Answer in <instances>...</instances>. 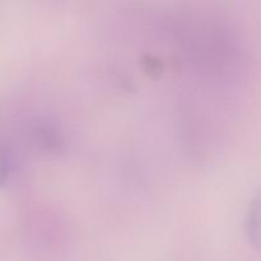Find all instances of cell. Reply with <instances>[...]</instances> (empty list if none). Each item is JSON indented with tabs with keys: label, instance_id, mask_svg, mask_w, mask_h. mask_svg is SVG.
<instances>
[{
	"label": "cell",
	"instance_id": "7a4b0ae2",
	"mask_svg": "<svg viewBox=\"0 0 261 261\" xmlns=\"http://www.w3.org/2000/svg\"><path fill=\"white\" fill-rule=\"evenodd\" d=\"M33 135L37 144L46 152L60 153L64 149L63 135L54 125L38 122L33 127Z\"/></svg>",
	"mask_w": 261,
	"mask_h": 261
},
{
	"label": "cell",
	"instance_id": "3957f363",
	"mask_svg": "<svg viewBox=\"0 0 261 261\" xmlns=\"http://www.w3.org/2000/svg\"><path fill=\"white\" fill-rule=\"evenodd\" d=\"M10 170H12V161L10 153L7 145L0 142V186H4L9 180Z\"/></svg>",
	"mask_w": 261,
	"mask_h": 261
},
{
	"label": "cell",
	"instance_id": "277c9868",
	"mask_svg": "<svg viewBox=\"0 0 261 261\" xmlns=\"http://www.w3.org/2000/svg\"><path fill=\"white\" fill-rule=\"evenodd\" d=\"M143 64H144L145 70L152 75H158V74L162 73V63L153 56H145Z\"/></svg>",
	"mask_w": 261,
	"mask_h": 261
},
{
	"label": "cell",
	"instance_id": "6da1fadb",
	"mask_svg": "<svg viewBox=\"0 0 261 261\" xmlns=\"http://www.w3.org/2000/svg\"><path fill=\"white\" fill-rule=\"evenodd\" d=\"M245 232L252 246L261 247V190L255 194L247 209Z\"/></svg>",
	"mask_w": 261,
	"mask_h": 261
}]
</instances>
